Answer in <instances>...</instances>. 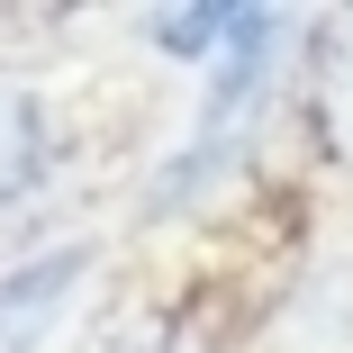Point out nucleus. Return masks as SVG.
I'll list each match as a JSON object with an SVG mask.
<instances>
[{"label":"nucleus","mask_w":353,"mask_h":353,"mask_svg":"<svg viewBox=\"0 0 353 353\" xmlns=\"http://www.w3.org/2000/svg\"><path fill=\"white\" fill-rule=\"evenodd\" d=\"M136 353H172V344H136Z\"/></svg>","instance_id":"nucleus-6"},{"label":"nucleus","mask_w":353,"mask_h":353,"mask_svg":"<svg viewBox=\"0 0 353 353\" xmlns=\"http://www.w3.org/2000/svg\"><path fill=\"white\" fill-rule=\"evenodd\" d=\"M236 28H245V10H227V0H199V10H154V19H145V37H154L163 54H190V63H218V54L236 46Z\"/></svg>","instance_id":"nucleus-5"},{"label":"nucleus","mask_w":353,"mask_h":353,"mask_svg":"<svg viewBox=\"0 0 353 353\" xmlns=\"http://www.w3.org/2000/svg\"><path fill=\"white\" fill-rule=\"evenodd\" d=\"M82 272H91V245H54V254H28L19 272H0V353H37Z\"/></svg>","instance_id":"nucleus-2"},{"label":"nucleus","mask_w":353,"mask_h":353,"mask_svg":"<svg viewBox=\"0 0 353 353\" xmlns=\"http://www.w3.org/2000/svg\"><path fill=\"white\" fill-rule=\"evenodd\" d=\"M272 353H353V245L317 254L272 308Z\"/></svg>","instance_id":"nucleus-1"},{"label":"nucleus","mask_w":353,"mask_h":353,"mask_svg":"<svg viewBox=\"0 0 353 353\" xmlns=\"http://www.w3.org/2000/svg\"><path fill=\"white\" fill-rule=\"evenodd\" d=\"M308 127L335 172H353V10L317 28L308 46Z\"/></svg>","instance_id":"nucleus-3"},{"label":"nucleus","mask_w":353,"mask_h":353,"mask_svg":"<svg viewBox=\"0 0 353 353\" xmlns=\"http://www.w3.org/2000/svg\"><path fill=\"white\" fill-rule=\"evenodd\" d=\"M46 163H54V127H46L37 91L0 82V208H10V199H28V190L46 181Z\"/></svg>","instance_id":"nucleus-4"}]
</instances>
